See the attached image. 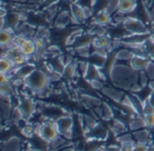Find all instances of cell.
Returning a JSON list of instances; mask_svg holds the SVG:
<instances>
[{
  "mask_svg": "<svg viewBox=\"0 0 154 151\" xmlns=\"http://www.w3.org/2000/svg\"><path fill=\"white\" fill-rule=\"evenodd\" d=\"M97 121L94 119V117H91L89 115H85L84 116V127L87 129V131L93 129L97 125Z\"/></svg>",
  "mask_w": 154,
  "mask_h": 151,
  "instance_id": "f1b7e54d",
  "label": "cell"
},
{
  "mask_svg": "<svg viewBox=\"0 0 154 151\" xmlns=\"http://www.w3.org/2000/svg\"><path fill=\"white\" fill-rule=\"evenodd\" d=\"M87 134L88 138H91L92 140H106L108 137V131L99 123L93 129L88 130Z\"/></svg>",
  "mask_w": 154,
  "mask_h": 151,
  "instance_id": "8fae6325",
  "label": "cell"
},
{
  "mask_svg": "<svg viewBox=\"0 0 154 151\" xmlns=\"http://www.w3.org/2000/svg\"><path fill=\"white\" fill-rule=\"evenodd\" d=\"M70 9H71V17L78 24H82L86 19L84 9L81 6L78 5L77 4H72Z\"/></svg>",
  "mask_w": 154,
  "mask_h": 151,
  "instance_id": "ac0fdd59",
  "label": "cell"
},
{
  "mask_svg": "<svg viewBox=\"0 0 154 151\" xmlns=\"http://www.w3.org/2000/svg\"><path fill=\"white\" fill-rule=\"evenodd\" d=\"M14 68V65L5 57H1L0 59V70L1 73H6L8 74Z\"/></svg>",
  "mask_w": 154,
  "mask_h": 151,
  "instance_id": "d4e9b609",
  "label": "cell"
},
{
  "mask_svg": "<svg viewBox=\"0 0 154 151\" xmlns=\"http://www.w3.org/2000/svg\"><path fill=\"white\" fill-rule=\"evenodd\" d=\"M120 2H121V0H109V1H108V4H107V5H106V10L110 14H112L114 12H116V11H117V10L119 9Z\"/></svg>",
  "mask_w": 154,
  "mask_h": 151,
  "instance_id": "4dcf8cb0",
  "label": "cell"
},
{
  "mask_svg": "<svg viewBox=\"0 0 154 151\" xmlns=\"http://www.w3.org/2000/svg\"><path fill=\"white\" fill-rule=\"evenodd\" d=\"M137 7V1L136 0H121L118 11L124 14L132 13Z\"/></svg>",
  "mask_w": 154,
  "mask_h": 151,
  "instance_id": "d6986e66",
  "label": "cell"
},
{
  "mask_svg": "<svg viewBox=\"0 0 154 151\" xmlns=\"http://www.w3.org/2000/svg\"><path fill=\"white\" fill-rule=\"evenodd\" d=\"M51 81L46 72L36 69L23 80V85L32 93H42L50 84Z\"/></svg>",
  "mask_w": 154,
  "mask_h": 151,
  "instance_id": "7a4b0ae2",
  "label": "cell"
},
{
  "mask_svg": "<svg viewBox=\"0 0 154 151\" xmlns=\"http://www.w3.org/2000/svg\"><path fill=\"white\" fill-rule=\"evenodd\" d=\"M102 92L104 95H106L107 98H109L115 102H121L124 97L125 96L122 91L116 89V88H112V87H104L102 90Z\"/></svg>",
  "mask_w": 154,
  "mask_h": 151,
  "instance_id": "7c38bea8",
  "label": "cell"
},
{
  "mask_svg": "<svg viewBox=\"0 0 154 151\" xmlns=\"http://www.w3.org/2000/svg\"><path fill=\"white\" fill-rule=\"evenodd\" d=\"M101 107L103 110V117L102 118L104 120H110L114 119V111L109 104H107L106 102H103Z\"/></svg>",
  "mask_w": 154,
  "mask_h": 151,
  "instance_id": "4316f807",
  "label": "cell"
},
{
  "mask_svg": "<svg viewBox=\"0 0 154 151\" xmlns=\"http://www.w3.org/2000/svg\"><path fill=\"white\" fill-rule=\"evenodd\" d=\"M18 108L20 109L24 120H28L36 111V104L32 99L28 96H23L20 98L18 104Z\"/></svg>",
  "mask_w": 154,
  "mask_h": 151,
  "instance_id": "52a82bcc",
  "label": "cell"
},
{
  "mask_svg": "<svg viewBox=\"0 0 154 151\" xmlns=\"http://www.w3.org/2000/svg\"><path fill=\"white\" fill-rule=\"evenodd\" d=\"M147 101H148V102L150 104H152L154 107V87L152 88V90L151 92V94H150V96H149V98H148Z\"/></svg>",
  "mask_w": 154,
  "mask_h": 151,
  "instance_id": "60d3db41",
  "label": "cell"
},
{
  "mask_svg": "<svg viewBox=\"0 0 154 151\" xmlns=\"http://www.w3.org/2000/svg\"><path fill=\"white\" fill-rule=\"evenodd\" d=\"M89 83H90V85H91L95 90H101V91H102L103 88L105 87L104 84H103V82H101V80H94V81L90 82Z\"/></svg>",
  "mask_w": 154,
  "mask_h": 151,
  "instance_id": "8d00e7d4",
  "label": "cell"
},
{
  "mask_svg": "<svg viewBox=\"0 0 154 151\" xmlns=\"http://www.w3.org/2000/svg\"><path fill=\"white\" fill-rule=\"evenodd\" d=\"M104 151H123L122 146H118V145H110L108 147H106Z\"/></svg>",
  "mask_w": 154,
  "mask_h": 151,
  "instance_id": "ab89813d",
  "label": "cell"
},
{
  "mask_svg": "<svg viewBox=\"0 0 154 151\" xmlns=\"http://www.w3.org/2000/svg\"><path fill=\"white\" fill-rule=\"evenodd\" d=\"M134 145H135V142H129V143H125L121 146H122L123 151H133Z\"/></svg>",
  "mask_w": 154,
  "mask_h": 151,
  "instance_id": "f35d334b",
  "label": "cell"
},
{
  "mask_svg": "<svg viewBox=\"0 0 154 151\" xmlns=\"http://www.w3.org/2000/svg\"><path fill=\"white\" fill-rule=\"evenodd\" d=\"M35 132L36 135L47 144L51 143L60 136L55 126V120H51L50 119H46L42 122L39 123L35 128Z\"/></svg>",
  "mask_w": 154,
  "mask_h": 151,
  "instance_id": "3957f363",
  "label": "cell"
},
{
  "mask_svg": "<svg viewBox=\"0 0 154 151\" xmlns=\"http://www.w3.org/2000/svg\"><path fill=\"white\" fill-rule=\"evenodd\" d=\"M22 141L18 137H11L2 146V151H21Z\"/></svg>",
  "mask_w": 154,
  "mask_h": 151,
  "instance_id": "4fadbf2b",
  "label": "cell"
},
{
  "mask_svg": "<svg viewBox=\"0 0 154 151\" xmlns=\"http://www.w3.org/2000/svg\"><path fill=\"white\" fill-rule=\"evenodd\" d=\"M36 65L33 63L27 62L24 64L21 65L20 67H17L16 69V73L14 78L15 79H20V80H24L27 76H29L32 72L36 70Z\"/></svg>",
  "mask_w": 154,
  "mask_h": 151,
  "instance_id": "9c48e42d",
  "label": "cell"
},
{
  "mask_svg": "<svg viewBox=\"0 0 154 151\" xmlns=\"http://www.w3.org/2000/svg\"><path fill=\"white\" fill-rule=\"evenodd\" d=\"M78 71H77V65L75 63H70L67 66L64 67V70L62 72V76L68 80L73 79L74 76L77 74Z\"/></svg>",
  "mask_w": 154,
  "mask_h": 151,
  "instance_id": "cb8c5ba5",
  "label": "cell"
},
{
  "mask_svg": "<svg viewBox=\"0 0 154 151\" xmlns=\"http://www.w3.org/2000/svg\"><path fill=\"white\" fill-rule=\"evenodd\" d=\"M83 77L85 79H87V81L88 82H90L94 80H103L104 79L103 72L100 71L99 67L93 63H89L88 68L86 73L83 75Z\"/></svg>",
  "mask_w": 154,
  "mask_h": 151,
  "instance_id": "30bf717a",
  "label": "cell"
},
{
  "mask_svg": "<svg viewBox=\"0 0 154 151\" xmlns=\"http://www.w3.org/2000/svg\"><path fill=\"white\" fill-rule=\"evenodd\" d=\"M70 1H71V2H72L73 4H76V3H77V2H78L79 0H70Z\"/></svg>",
  "mask_w": 154,
  "mask_h": 151,
  "instance_id": "bcb514c9",
  "label": "cell"
},
{
  "mask_svg": "<svg viewBox=\"0 0 154 151\" xmlns=\"http://www.w3.org/2000/svg\"><path fill=\"white\" fill-rule=\"evenodd\" d=\"M11 119L12 120L17 124L19 123L22 120H23V116L20 111V109L18 108V106H15L14 108H13V111H12V114H11Z\"/></svg>",
  "mask_w": 154,
  "mask_h": 151,
  "instance_id": "f546056e",
  "label": "cell"
},
{
  "mask_svg": "<svg viewBox=\"0 0 154 151\" xmlns=\"http://www.w3.org/2000/svg\"><path fill=\"white\" fill-rule=\"evenodd\" d=\"M59 151H76L73 148H71L70 146H69V147H66V148H64V149H60V150Z\"/></svg>",
  "mask_w": 154,
  "mask_h": 151,
  "instance_id": "b9f144b4",
  "label": "cell"
},
{
  "mask_svg": "<svg viewBox=\"0 0 154 151\" xmlns=\"http://www.w3.org/2000/svg\"><path fill=\"white\" fill-rule=\"evenodd\" d=\"M152 61V59H151L150 57L134 54V56L129 61V63H130V66L134 71L141 72V71H144Z\"/></svg>",
  "mask_w": 154,
  "mask_h": 151,
  "instance_id": "ba28073f",
  "label": "cell"
},
{
  "mask_svg": "<svg viewBox=\"0 0 154 151\" xmlns=\"http://www.w3.org/2000/svg\"><path fill=\"white\" fill-rule=\"evenodd\" d=\"M149 145L143 144V143H135L133 151H147Z\"/></svg>",
  "mask_w": 154,
  "mask_h": 151,
  "instance_id": "74e56055",
  "label": "cell"
},
{
  "mask_svg": "<svg viewBox=\"0 0 154 151\" xmlns=\"http://www.w3.org/2000/svg\"><path fill=\"white\" fill-rule=\"evenodd\" d=\"M14 37L15 35H14V33L10 30V28L2 29L1 34H0V42H1L2 48H5V47L12 45L14 43Z\"/></svg>",
  "mask_w": 154,
  "mask_h": 151,
  "instance_id": "2e32d148",
  "label": "cell"
},
{
  "mask_svg": "<svg viewBox=\"0 0 154 151\" xmlns=\"http://www.w3.org/2000/svg\"><path fill=\"white\" fill-rule=\"evenodd\" d=\"M49 145V151H59L66 147H69V141L62 136H59L53 141L48 144Z\"/></svg>",
  "mask_w": 154,
  "mask_h": 151,
  "instance_id": "e0dca14e",
  "label": "cell"
},
{
  "mask_svg": "<svg viewBox=\"0 0 154 151\" xmlns=\"http://www.w3.org/2000/svg\"><path fill=\"white\" fill-rule=\"evenodd\" d=\"M111 41L107 35H102V36H97L94 39V42L92 45L94 47H98V48H104V49H108L111 45Z\"/></svg>",
  "mask_w": 154,
  "mask_h": 151,
  "instance_id": "44dd1931",
  "label": "cell"
},
{
  "mask_svg": "<svg viewBox=\"0 0 154 151\" xmlns=\"http://www.w3.org/2000/svg\"><path fill=\"white\" fill-rule=\"evenodd\" d=\"M22 133L23 136L27 137V138H31L32 137L34 134H36L35 132V128L33 127V125L32 124H26L23 129H22Z\"/></svg>",
  "mask_w": 154,
  "mask_h": 151,
  "instance_id": "d6a6232c",
  "label": "cell"
},
{
  "mask_svg": "<svg viewBox=\"0 0 154 151\" xmlns=\"http://www.w3.org/2000/svg\"><path fill=\"white\" fill-rule=\"evenodd\" d=\"M20 48L28 59L32 55H34L37 52L33 39H30V38H26L24 42L20 45Z\"/></svg>",
  "mask_w": 154,
  "mask_h": 151,
  "instance_id": "9a60e30c",
  "label": "cell"
},
{
  "mask_svg": "<svg viewBox=\"0 0 154 151\" xmlns=\"http://www.w3.org/2000/svg\"><path fill=\"white\" fill-rule=\"evenodd\" d=\"M147 151H154L153 146H151V145H149V147H148V150Z\"/></svg>",
  "mask_w": 154,
  "mask_h": 151,
  "instance_id": "f6af8a7d",
  "label": "cell"
},
{
  "mask_svg": "<svg viewBox=\"0 0 154 151\" xmlns=\"http://www.w3.org/2000/svg\"><path fill=\"white\" fill-rule=\"evenodd\" d=\"M148 114H154V107L148 102V101H145L143 109V116Z\"/></svg>",
  "mask_w": 154,
  "mask_h": 151,
  "instance_id": "d590c367",
  "label": "cell"
},
{
  "mask_svg": "<svg viewBox=\"0 0 154 151\" xmlns=\"http://www.w3.org/2000/svg\"><path fill=\"white\" fill-rule=\"evenodd\" d=\"M129 128L132 131H136L146 128V124L143 116H137L133 118L129 122Z\"/></svg>",
  "mask_w": 154,
  "mask_h": 151,
  "instance_id": "ffe728a7",
  "label": "cell"
},
{
  "mask_svg": "<svg viewBox=\"0 0 154 151\" xmlns=\"http://www.w3.org/2000/svg\"><path fill=\"white\" fill-rule=\"evenodd\" d=\"M0 92H1V95L13 97L14 94V86L11 84V82L4 83V84H1Z\"/></svg>",
  "mask_w": 154,
  "mask_h": 151,
  "instance_id": "83f0119b",
  "label": "cell"
},
{
  "mask_svg": "<svg viewBox=\"0 0 154 151\" xmlns=\"http://www.w3.org/2000/svg\"><path fill=\"white\" fill-rule=\"evenodd\" d=\"M117 141L120 145H123L125 143H129V142H135L134 139L133 137V134H128V133H123L118 136ZM136 143V142H135Z\"/></svg>",
  "mask_w": 154,
  "mask_h": 151,
  "instance_id": "1f68e13d",
  "label": "cell"
},
{
  "mask_svg": "<svg viewBox=\"0 0 154 151\" xmlns=\"http://www.w3.org/2000/svg\"><path fill=\"white\" fill-rule=\"evenodd\" d=\"M146 124V128L154 129V114H148L143 116Z\"/></svg>",
  "mask_w": 154,
  "mask_h": 151,
  "instance_id": "836d02e7",
  "label": "cell"
},
{
  "mask_svg": "<svg viewBox=\"0 0 154 151\" xmlns=\"http://www.w3.org/2000/svg\"><path fill=\"white\" fill-rule=\"evenodd\" d=\"M150 16H151V20L154 23V5L152 6V10H151V13H150Z\"/></svg>",
  "mask_w": 154,
  "mask_h": 151,
  "instance_id": "7bdbcfd3",
  "label": "cell"
},
{
  "mask_svg": "<svg viewBox=\"0 0 154 151\" xmlns=\"http://www.w3.org/2000/svg\"><path fill=\"white\" fill-rule=\"evenodd\" d=\"M112 130L113 131L115 132L116 135H121L123 134L125 130H126V126H125V123L120 120H114L113 121V126H112Z\"/></svg>",
  "mask_w": 154,
  "mask_h": 151,
  "instance_id": "484cf974",
  "label": "cell"
},
{
  "mask_svg": "<svg viewBox=\"0 0 154 151\" xmlns=\"http://www.w3.org/2000/svg\"><path fill=\"white\" fill-rule=\"evenodd\" d=\"M55 126L60 136L67 140H70L73 134L74 121L73 118L69 115H62L55 120Z\"/></svg>",
  "mask_w": 154,
  "mask_h": 151,
  "instance_id": "5b68a950",
  "label": "cell"
},
{
  "mask_svg": "<svg viewBox=\"0 0 154 151\" xmlns=\"http://www.w3.org/2000/svg\"><path fill=\"white\" fill-rule=\"evenodd\" d=\"M2 57H5L8 59L14 67H20L28 62V58L22 52L20 46L12 44L8 47H5V51H3Z\"/></svg>",
  "mask_w": 154,
  "mask_h": 151,
  "instance_id": "277c9868",
  "label": "cell"
},
{
  "mask_svg": "<svg viewBox=\"0 0 154 151\" xmlns=\"http://www.w3.org/2000/svg\"><path fill=\"white\" fill-rule=\"evenodd\" d=\"M144 72H146L147 76L149 77L150 81H154V62L153 60L149 63V65L146 67V69L144 70Z\"/></svg>",
  "mask_w": 154,
  "mask_h": 151,
  "instance_id": "e575fe53",
  "label": "cell"
},
{
  "mask_svg": "<svg viewBox=\"0 0 154 151\" xmlns=\"http://www.w3.org/2000/svg\"><path fill=\"white\" fill-rule=\"evenodd\" d=\"M109 77L116 87L129 91L138 82V72L130 64H118L116 63L109 72Z\"/></svg>",
  "mask_w": 154,
  "mask_h": 151,
  "instance_id": "6da1fadb",
  "label": "cell"
},
{
  "mask_svg": "<svg viewBox=\"0 0 154 151\" xmlns=\"http://www.w3.org/2000/svg\"><path fill=\"white\" fill-rule=\"evenodd\" d=\"M115 54L116 61H130L134 56V53L131 49H121Z\"/></svg>",
  "mask_w": 154,
  "mask_h": 151,
  "instance_id": "603a6c76",
  "label": "cell"
},
{
  "mask_svg": "<svg viewBox=\"0 0 154 151\" xmlns=\"http://www.w3.org/2000/svg\"><path fill=\"white\" fill-rule=\"evenodd\" d=\"M110 14L105 9V10H102V11H99L97 14H96V16H95V18H94V20H95V23L96 24H100V25H106V24H109L110 23Z\"/></svg>",
  "mask_w": 154,
  "mask_h": 151,
  "instance_id": "7402d4cb",
  "label": "cell"
},
{
  "mask_svg": "<svg viewBox=\"0 0 154 151\" xmlns=\"http://www.w3.org/2000/svg\"><path fill=\"white\" fill-rule=\"evenodd\" d=\"M124 27L131 34H148L145 24L139 19L134 17H129L124 20Z\"/></svg>",
  "mask_w": 154,
  "mask_h": 151,
  "instance_id": "8992f818",
  "label": "cell"
},
{
  "mask_svg": "<svg viewBox=\"0 0 154 151\" xmlns=\"http://www.w3.org/2000/svg\"><path fill=\"white\" fill-rule=\"evenodd\" d=\"M133 137L136 143H143V144L149 145L151 142V132L146 128L136 131H133Z\"/></svg>",
  "mask_w": 154,
  "mask_h": 151,
  "instance_id": "5bb4252c",
  "label": "cell"
},
{
  "mask_svg": "<svg viewBox=\"0 0 154 151\" xmlns=\"http://www.w3.org/2000/svg\"><path fill=\"white\" fill-rule=\"evenodd\" d=\"M23 151H42L41 149H34V148H27L26 149H24Z\"/></svg>",
  "mask_w": 154,
  "mask_h": 151,
  "instance_id": "ee69618b",
  "label": "cell"
}]
</instances>
